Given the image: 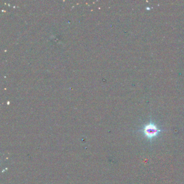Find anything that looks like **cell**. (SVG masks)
<instances>
[{
    "label": "cell",
    "mask_w": 184,
    "mask_h": 184,
    "mask_svg": "<svg viewBox=\"0 0 184 184\" xmlns=\"http://www.w3.org/2000/svg\"><path fill=\"white\" fill-rule=\"evenodd\" d=\"M141 131L146 138L151 140L159 135V134L161 132V130L159 129L151 120L148 124L145 125Z\"/></svg>",
    "instance_id": "obj_1"
}]
</instances>
